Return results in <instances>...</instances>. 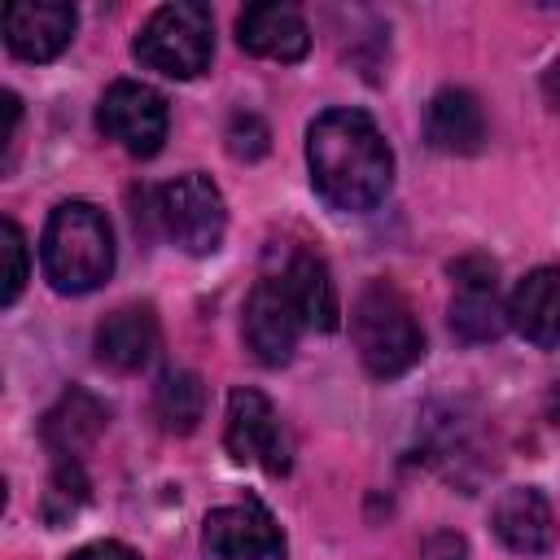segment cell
Instances as JSON below:
<instances>
[{
  "instance_id": "6da1fadb",
  "label": "cell",
  "mask_w": 560,
  "mask_h": 560,
  "mask_svg": "<svg viewBox=\"0 0 560 560\" xmlns=\"http://www.w3.org/2000/svg\"><path fill=\"white\" fill-rule=\"evenodd\" d=\"M306 166L315 192L346 214L385 201L394 184V153L363 109H328L306 131Z\"/></svg>"
},
{
  "instance_id": "7a4b0ae2",
  "label": "cell",
  "mask_w": 560,
  "mask_h": 560,
  "mask_svg": "<svg viewBox=\"0 0 560 560\" xmlns=\"http://www.w3.org/2000/svg\"><path fill=\"white\" fill-rule=\"evenodd\" d=\"M44 276L57 293H92L114 271V232L88 201H61L39 241Z\"/></svg>"
},
{
  "instance_id": "3957f363",
  "label": "cell",
  "mask_w": 560,
  "mask_h": 560,
  "mask_svg": "<svg viewBox=\"0 0 560 560\" xmlns=\"http://www.w3.org/2000/svg\"><path fill=\"white\" fill-rule=\"evenodd\" d=\"M350 337L363 368L381 381L402 376L424 354V332L416 324L411 302L389 280H368L350 306Z\"/></svg>"
},
{
  "instance_id": "277c9868",
  "label": "cell",
  "mask_w": 560,
  "mask_h": 560,
  "mask_svg": "<svg viewBox=\"0 0 560 560\" xmlns=\"http://www.w3.org/2000/svg\"><path fill=\"white\" fill-rule=\"evenodd\" d=\"M136 61L166 79H197L214 57V22L197 0H175L149 13L131 44Z\"/></svg>"
},
{
  "instance_id": "5b68a950",
  "label": "cell",
  "mask_w": 560,
  "mask_h": 560,
  "mask_svg": "<svg viewBox=\"0 0 560 560\" xmlns=\"http://www.w3.org/2000/svg\"><path fill=\"white\" fill-rule=\"evenodd\" d=\"M158 223L184 254H214L228 232V206L210 175L188 171L158 188Z\"/></svg>"
},
{
  "instance_id": "8992f818",
  "label": "cell",
  "mask_w": 560,
  "mask_h": 560,
  "mask_svg": "<svg viewBox=\"0 0 560 560\" xmlns=\"http://www.w3.org/2000/svg\"><path fill=\"white\" fill-rule=\"evenodd\" d=\"M96 127L131 158H153L166 140L171 114H166V101L149 83L118 79V83H109V92L96 105Z\"/></svg>"
},
{
  "instance_id": "52a82bcc",
  "label": "cell",
  "mask_w": 560,
  "mask_h": 560,
  "mask_svg": "<svg viewBox=\"0 0 560 560\" xmlns=\"http://www.w3.org/2000/svg\"><path fill=\"white\" fill-rule=\"evenodd\" d=\"M223 442L232 451L236 464H258L271 477L289 472V438L284 424L276 416V407L267 402V394L258 389H232L228 394V424H223Z\"/></svg>"
},
{
  "instance_id": "ba28073f",
  "label": "cell",
  "mask_w": 560,
  "mask_h": 560,
  "mask_svg": "<svg viewBox=\"0 0 560 560\" xmlns=\"http://www.w3.org/2000/svg\"><path fill=\"white\" fill-rule=\"evenodd\" d=\"M455 298H451V328L464 341H494L508 328V306L499 302V271L490 258L468 254L451 262Z\"/></svg>"
},
{
  "instance_id": "9c48e42d",
  "label": "cell",
  "mask_w": 560,
  "mask_h": 560,
  "mask_svg": "<svg viewBox=\"0 0 560 560\" xmlns=\"http://www.w3.org/2000/svg\"><path fill=\"white\" fill-rule=\"evenodd\" d=\"M302 328L306 324H302L298 306L289 302L284 284L276 276H262L245 298V346L254 350V359L267 363V368L289 363L293 350H298Z\"/></svg>"
},
{
  "instance_id": "30bf717a",
  "label": "cell",
  "mask_w": 560,
  "mask_h": 560,
  "mask_svg": "<svg viewBox=\"0 0 560 560\" xmlns=\"http://www.w3.org/2000/svg\"><path fill=\"white\" fill-rule=\"evenodd\" d=\"M206 556L210 560H284V534L262 503L245 499L214 508L206 516Z\"/></svg>"
},
{
  "instance_id": "8fae6325",
  "label": "cell",
  "mask_w": 560,
  "mask_h": 560,
  "mask_svg": "<svg viewBox=\"0 0 560 560\" xmlns=\"http://www.w3.org/2000/svg\"><path fill=\"white\" fill-rule=\"evenodd\" d=\"M79 13L57 0H13L4 9V44L22 61H52L74 39Z\"/></svg>"
},
{
  "instance_id": "7c38bea8",
  "label": "cell",
  "mask_w": 560,
  "mask_h": 560,
  "mask_svg": "<svg viewBox=\"0 0 560 560\" xmlns=\"http://www.w3.org/2000/svg\"><path fill=\"white\" fill-rule=\"evenodd\" d=\"M236 44L267 61H302L311 48V26L293 4H249L236 18Z\"/></svg>"
},
{
  "instance_id": "4fadbf2b",
  "label": "cell",
  "mask_w": 560,
  "mask_h": 560,
  "mask_svg": "<svg viewBox=\"0 0 560 560\" xmlns=\"http://www.w3.org/2000/svg\"><path fill=\"white\" fill-rule=\"evenodd\" d=\"M158 341H162V328H158V315L149 302H131V306H118L114 315L101 319L96 328V359L114 372H140L153 363L158 354Z\"/></svg>"
},
{
  "instance_id": "5bb4252c",
  "label": "cell",
  "mask_w": 560,
  "mask_h": 560,
  "mask_svg": "<svg viewBox=\"0 0 560 560\" xmlns=\"http://www.w3.org/2000/svg\"><path fill=\"white\" fill-rule=\"evenodd\" d=\"M276 280L284 284V293H289V302L298 306V315H302L306 328H319V332H332V328H337L341 302H337V284H332V276H328V267H324L319 254L293 249V254L284 258V267H280Z\"/></svg>"
},
{
  "instance_id": "9a60e30c",
  "label": "cell",
  "mask_w": 560,
  "mask_h": 560,
  "mask_svg": "<svg viewBox=\"0 0 560 560\" xmlns=\"http://www.w3.org/2000/svg\"><path fill=\"white\" fill-rule=\"evenodd\" d=\"M508 324L525 341H534L542 350L560 346V271L556 267H534L512 289V298H508Z\"/></svg>"
},
{
  "instance_id": "2e32d148",
  "label": "cell",
  "mask_w": 560,
  "mask_h": 560,
  "mask_svg": "<svg viewBox=\"0 0 560 560\" xmlns=\"http://www.w3.org/2000/svg\"><path fill=\"white\" fill-rule=\"evenodd\" d=\"M494 534L516 556H542L556 542V521L534 486H512L494 503Z\"/></svg>"
},
{
  "instance_id": "e0dca14e",
  "label": "cell",
  "mask_w": 560,
  "mask_h": 560,
  "mask_svg": "<svg viewBox=\"0 0 560 560\" xmlns=\"http://www.w3.org/2000/svg\"><path fill=\"white\" fill-rule=\"evenodd\" d=\"M424 136L433 149L442 153H477L481 140H486V114H481V101L464 88H442L433 101H429V114H424Z\"/></svg>"
},
{
  "instance_id": "ac0fdd59",
  "label": "cell",
  "mask_w": 560,
  "mask_h": 560,
  "mask_svg": "<svg viewBox=\"0 0 560 560\" xmlns=\"http://www.w3.org/2000/svg\"><path fill=\"white\" fill-rule=\"evenodd\" d=\"M101 429H105V407L88 389L61 394V402L44 416V442L57 451V459H74Z\"/></svg>"
},
{
  "instance_id": "d6986e66",
  "label": "cell",
  "mask_w": 560,
  "mask_h": 560,
  "mask_svg": "<svg viewBox=\"0 0 560 560\" xmlns=\"http://www.w3.org/2000/svg\"><path fill=\"white\" fill-rule=\"evenodd\" d=\"M153 411L162 420V429L171 433H192L206 416V385L197 372L188 368H171L162 381H158V394H153Z\"/></svg>"
},
{
  "instance_id": "ffe728a7",
  "label": "cell",
  "mask_w": 560,
  "mask_h": 560,
  "mask_svg": "<svg viewBox=\"0 0 560 560\" xmlns=\"http://www.w3.org/2000/svg\"><path fill=\"white\" fill-rule=\"evenodd\" d=\"M83 499H88V481H83L79 464H74V459H57L52 481H48V499H44L48 521H66Z\"/></svg>"
},
{
  "instance_id": "44dd1931",
  "label": "cell",
  "mask_w": 560,
  "mask_h": 560,
  "mask_svg": "<svg viewBox=\"0 0 560 560\" xmlns=\"http://www.w3.org/2000/svg\"><path fill=\"white\" fill-rule=\"evenodd\" d=\"M0 258H4V289H0V306H13L22 284H26V236L13 219L0 223Z\"/></svg>"
},
{
  "instance_id": "7402d4cb",
  "label": "cell",
  "mask_w": 560,
  "mask_h": 560,
  "mask_svg": "<svg viewBox=\"0 0 560 560\" xmlns=\"http://www.w3.org/2000/svg\"><path fill=\"white\" fill-rule=\"evenodd\" d=\"M228 149H232V158H245V162L262 158L267 153V127L254 114H236L228 122Z\"/></svg>"
},
{
  "instance_id": "603a6c76",
  "label": "cell",
  "mask_w": 560,
  "mask_h": 560,
  "mask_svg": "<svg viewBox=\"0 0 560 560\" xmlns=\"http://www.w3.org/2000/svg\"><path fill=\"white\" fill-rule=\"evenodd\" d=\"M70 560H140L127 542H114V538H105V542H88V547H79Z\"/></svg>"
},
{
  "instance_id": "cb8c5ba5",
  "label": "cell",
  "mask_w": 560,
  "mask_h": 560,
  "mask_svg": "<svg viewBox=\"0 0 560 560\" xmlns=\"http://www.w3.org/2000/svg\"><path fill=\"white\" fill-rule=\"evenodd\" d=\"M547 416H551V424L560 429V385H556V389L547 394Z\"/></svg>"
}]
</instances>
